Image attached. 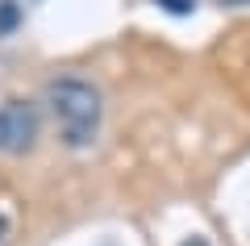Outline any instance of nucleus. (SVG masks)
<instances>
[{
	"mask_svg": "<svg viewBox=\"0 0 250 246\" xmlns=\"http://www.w3.org/2000/svg\"><path fill=\"white\" fill-rule=\"evenodd\" d=\"M46 100L54 109V121L62 130L67 146H88L100 130V92L83 79H54L46 88Z\"/></svg>",
	"mask_w": 250,
	"mask_h": 246,
	"instance_id": "f257e3e1",
	"label": "nucleus"
},
{
	"mask_svg": "<svg viewBox=\"0 0 250 246\" xmlns=\"http://www.w3.org/2000/svg\"><path fill=\"white\" fill-rule=\"evenodd\" d=\"M38 138V113L25 100H9L0 105V155H21Z\"/></svg>",
	"mask_w": 250,
	"mask_h": 246,
	"instance_id": "f03ea898",
	"label": "nucleus"
},
{
	"mask_svg": "<svg viewBox=\"0 0 250 246\" xmlns=\"http://www.w3.org/2000/svg\"><path fill=\"white\" fill-rule=\"evenodd\" d=\"M17 21H21V9L13 4V0H0V34L17 29Z\"/></svg>",
	"mask_w": 250,
	"mask_h": 246,
	"instance_id": "7ed1b4c3",
	"label": "nucleus"
},
{
	"mask_svg": "<svg viewBox=\"0 0 250 246\" xmlns=\"http://www.w3.org/2000/svg\"><path fill=\"white\" fill-rule=\"evenodd\" d=\"M184 246H208V238H200V234H192V238H184Z\"/></svg>",
	"mask_w": 250,
	"mask_h": 246,
	"instance_id": "20e7f679",
	"label": "nucleus"
},
{
	"mask_svg": "<svg viewBox=\"0 0 250 246\" xmlns=\"http://www.w3.org/2000/svg\"><path fill=\"white\" fill-rule=\"evenodd\" d=\"M0 246H9V221L0 217Z\"/></svg>",
	"mask_w": 250,
	"mask_h": 246,
	"instance_id": "39448f33",
	"label": "nucleus"
}]
</instances>
